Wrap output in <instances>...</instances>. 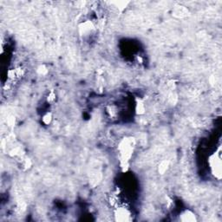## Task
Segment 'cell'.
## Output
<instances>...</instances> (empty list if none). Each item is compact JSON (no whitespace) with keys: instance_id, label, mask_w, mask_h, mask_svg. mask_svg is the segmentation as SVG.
I'll return each instance as SVG.
<instances>
[{"instance_id":"cell-1","label":"cell","mask_w":222,"mask_h":222,"mask_svg":"<svg viewBox=\"0 0 222 222\" xmlns=\"http://www.w3.org/2000/svg\"><path fill=\"white\" fill-rule=\"evenodd\" d=\"M135 144V139L132 136L123 138L118 144L117 149L120 157V166L123 171H127L129 167V160L133 155Z\"/></svg>"},{"instance_id":"cell-2","label":"cell","mask_w":222,"mask_h":222,"mask_svg":"<svg viewBox=\"0 0 222 222\" xmlns=\"http://www.w3.org/2000/svg\"><path fill=\"white\" fill-rule=\"evenodd\" d=\"M209 165L213 175L216 179L221 178V153H215L209 158Z\"/></svg>"},{"instance_id":"cell-3","label":"cell","mask_w":222,"mask_h":222,"mask_svg":"<svg viewBox=\"0 0 222 222\" xmlns=\"http://www.w3.org/2000/svg\"><path fill=\"white\" fill-rule=\"evenodd\" d=\"M115 221L119 222L131 221H132V213L130 210L124 206H118L114 212Z\"/></svg>"},{"instance_id":"cell-4","label":"cell","mask_w":222,"mask_h":222,"mask_svg":"<svg viewBox=\"0 0 222 222\" xmlns=\"http://www.w3.org/2000/svg\"><path fill=\"white\" fill-rule=\"evenodd\" d=\"M179 220L180 221L183 222H195L197 221V218H196L195 213H193L191 210L189 209H186L183 212H181L180 216H179Z\"/></svg>"},{"instance_id":"cell-5","label":"cell","mask_w":222,"mask_h":222,"mask_svg":"<svg viewBox=\"0 0 222 222\" xmlns=\"http://www.w3.org/2000/svg\"><path fill=\"white\" fill-rule=\"evenodd\" d=\"M146 112V106L143 102V100L141 98H136V102H135V113L136 115L142 116L144 115Z\"/></svg>"},{"instance_id":"cell-6","label":"cell","mask_w":222,"mask_h":222,"mask_svg":"<svg viewBox=\"0 0 222 222\" xmlns=\"http://www.w3.org/2000/svg\"><path fill=\"white\" fill-rule=\"evenodd\" d=\"M173 14L176 17V18H185L188 15V10L184 7V6H177L176 8H174Z\"/></svg>"},{"instance_id":"cell-7","label":"cell","mask_w":222,"mask_h":222,"mask_svg":"<svg viewBox=\"0 0 222 222\" xmlns=\"http://www.w3.org/2000/svg\"><path fill=\"white\" fill-rule=\"evenodd\" d=\"M169 165H170V163H169V160H161L160 162V164H159V166H158V173L160 174H164L169 170Z\"/></svg>"},{"instance_id":"cell-8","label":"cell","mask_w":222,"mask_h":222,"mask_svg":"<svg viewBox=\"0 0 222 222\" xmlns=\"http://www.w3.org/2000/svg\"><path fill=\"white\" fill-rule=\"evenodd\" d=\"M52 119H53L52 114L50 112H47L42 117V123L45 125H50L52 122Z\"/></svg>"},{"instance_id":"cell-9","label":"cell","mask_w":222,"mask_h":222,"mask_svg":"<svg viewBox=\"0 0 222 222\" xmlns=\"http://www.w3.org/2000/svg\"><path fill=\"white\" fill-rule=\"evenodd\" d=\"M48 68L45 66V64H41V65H39L38 66V68H37V70H36V72H37V74L38 75H40V76H45V75H47V73H48Z\"/></svg>"},{"instance_id":"cell-10","label":"cell","mask_w":222,"mask_h":222,"mask_svg":"<svg viewBox=\"0 0 222 222\" xmlns=\"http://www.w3.org/2000/svg\"><path fill=\"white\" fill-rule=\"evenodd\" d=\"M168 99H169V102L171 103V104H175L176 102H177V101H178V97H177V95L174 92V91H172L170 94L169 95V97H168Z\"/></svg>"},{"instance_id":"cell-11","label":"cell","mask_w":222,"mask_h":222,"mask_svg":"<svg viewBox=\"0 0 222 222\" xmlns=\"http://www.w3.org/2000/svg\"><path fill=\"white\" fill-rule=\"evenodd\" d=\"M21 165H22V167L24 168V169L26 170V169H30V168L31 167L32 162H31V160H30L29 158H25V159H23Z\"/></svg>"},{"instance_id":"cell-12","label":"cell","mask_w":222,"mask_h":222,"mask_svg":"<svg viewBox=\"0 0 222 222\" xmlns=\"http://www.w3.org/2000/svg\"><path fill=\"white\" fill-rule=\"evenodd\" d=\"M55 100H56V94L54 91H51L47 97V101H48V102H53Z\"/></svg>"},{"instance_id":"cell-13","label":"cell","mask_w":222,"mask_h":222,"mask_svg":"<svg viewBox=\"0 0 222 222\" xmlns=\"http://www.w3.org/2000/svg\"><path fill=\"white\" fill-rule=\"evenodd\" d=\"M7 123H8V126L12 127L13 125L15 124V117L12 116H9L8 119H7Z\"/></svg>"},{"instance_id":"cell-14","label":"cell","mask_w":222,"mask_h":222,"mask_svg":"<svg viewBox=\"0 0 222 222\" xmlns=\"http://www.w3.org/2000/svg\"><path fill=\"white\" fill-rule=\"evenodd\" d=\"M175 82L174 80H171V81H169V83H168V86H169V88L171 90H174V89H175V83H174Z\"/></svg>"},{"instance_id":"cell-15","label":"cell","mask_w":222,"mask_h":222,"mask_svg":"<svg viewBox=\"0 0 222 222\" xmlns=\"http://www.w3.org/2000/svg\"><path fill=\"white\" fill-rule=\"evenodd\" d=\"M209 82L211 83V85H214V83H215V78H214V76H211L210 78H209Z\"/></svg>"}]
</instances>
